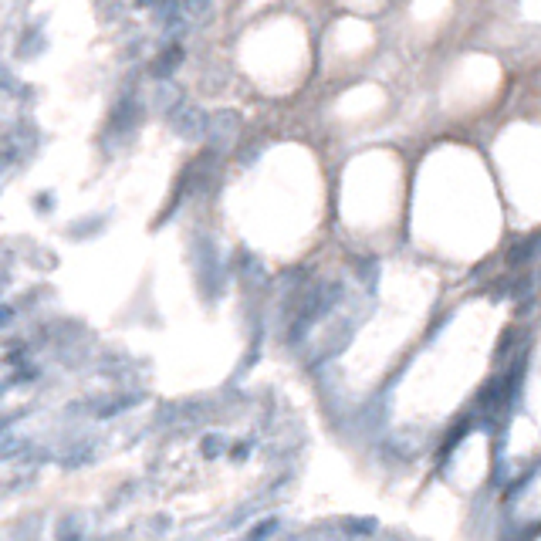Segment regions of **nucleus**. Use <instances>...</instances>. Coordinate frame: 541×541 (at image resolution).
Listing matches in <instances>:
<instances>
[{
	"mask_svg": "<svg viewBox=\"0 0 541 541\" xmlns=\"http://www.w3.org/2000/svg\"><path fill=\"white\" fill-rule=\"evenodd\" d=\"M21 447H24V443H21L17 437H3V440H0V457H14Z\"/></svg>",
	"mask_w": 541,
	"mask_h": 541,
	"instance_id": "nucleus-6",
	"label": "nucleus"
},
{
	"mask_svg": "<svg viewBox=\"0 0 541 541\" xmlns=\"http://www.w3.org/2000/svg\"><path fill=\"white\" fill-rule=\"evenodd\" d=\"M180 58H183V51L176 48V44H173V48H169V51H163V58H159V61L153 65V75L156 78H166L169 72H173V68H176V65H180Z\"/></svg>",
	"mask_w": 541,
	"mask_h": 541,
	"instance_id": "nucleus-4",
	"label": "nucleus"
},
{
	"mask_svg": "<svg viewBox=\"0 0 541 541\" xmlns=\"http://www.w3.org/2000/svg\"><path fill=\"white\" fill-rule=\"evenodd\" d=\"M206 129H210V139H213L217 146H220V142L227 146V142L233 139V129H237V115H233V112H220Z\"/></svg>",
	"mask_w": 541,
	"mask_h": 541,
	"instance_id": "nucleus-3",
	"label": "nucleus"
},
{
	"mask_svg": "<svg viewBox=\"0 0 541 541\" xmlns=\"http://www.w3.org/2000/svg\"><path fill=\"white\" fill-rule=\"evenodd\" d=\"M176 99H180V92H176V88H166V85L159 88V105H173Z\"/></svg>",
	"mask_w": 541,
	"mask_h": 541,
	"instance_id": "nucleus-7",
	"label": "nucleus"
},
{
	"mask_svg": "<svg viewBox=\"0 0 541 541\" xmlns=\"http://www.w3.org/2000/svg\"><path fill=\"white\" fill-rule=\"evenodd\" d=\"M10 318H14V311L7 308V305H0V325H7Z\"/></svg>",
	"mask_w": 541,
	"mask_h": 541,
	"instance_id": "nucleus-9",
	"label": "nucleus"
},
{
	"mask_svg": "<svg viewBox=\"0 0 541 541\" xmlns=\"http://www.w3.org/2000/svg\"><path fill=\"white\" fill-rule=\"evenodd\" d=\"M173 126H176V132H180L183 139H197L206 129V115L197 105H180L173 112Z\"/></svg>",
	"mask_w": 541,
	"mask_h": 541,
	"instance_id": "nucleus-1",
	"label": "nucleus"
},
{
	"mask_svg": "<svg viewBox=\"0 0 541 541\" xmlns=\"http://www.w3.org/2000/svg\"><path fill=\"white\" fill-rule=\"evenodd\" d=\"M135 122H139V102H135V95H126L122 102L115 105L112 126H115V132H129Z\"/></svg>",
	"mask_w": 541,
	"mask_h": 541,
	"instance_id": "nucleus-2",
	"label": "nucleus"
},
{
	"mask_svg": "<svg viewBox=\"0 0 541 541\" xmlns=\"http://www.w3.org/2000/svg\"><path fill=\"white\" fill-rule=\"evenodd\" d=\"M0 88H14V75L0 68Z\"/></svg>",
	"mask_w": 541,
	"mask_h": 541,
	"instance_id": "nucleus-8",
	"label": "nucleus"
},
{
	"mask_svg": "<svg viewBox=\"0 0 541 541\" xmlns=\"http://www.w3.org/2000/svg\"><path fill=\"white\" fill-rule=\"evenodd\" d=\"M92 457V447H78V450H72L68 457H65V467H78V464H85Z\"/></svg>",
	"mask_w": 541,
	"mask_h": 541,
	"instance_id": "nucleus-5",
	"label": "nucleus"
}]
</instances>
